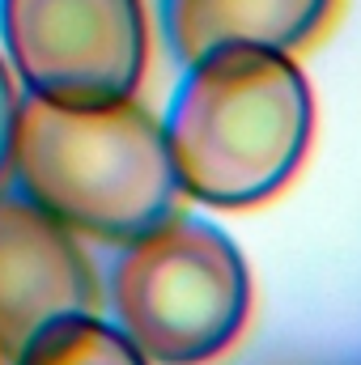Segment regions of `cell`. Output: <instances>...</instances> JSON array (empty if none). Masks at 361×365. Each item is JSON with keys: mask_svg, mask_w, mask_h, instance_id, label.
<instances>
[{"mask_svg": "<svg viewBox=\"0 0 361 365\" xmlns=\"http://www.w3.org/2000/svg\"><path fill=\"white\" fill-rule=\"evenodd\" d=\"M162 136L183 195L208 208H255L306 162L315 93L302 64L272 47H213L183 64Z\"/></svg>", "mask_w": 361, "mask_h": 365, "instance_id": "cell-1", "label": "cell"}, {"mask_svg": "<svg viewBox=\"0 0 361 365\" xmlns=\"http://www.w3.org/2000/svg\"><path fill=\"white\" fill-rule=\"evenodd\" d=\"M9 175L30 204L60 225L115 247L183 212L162 119L132 98L64 106L21 93Z\"/></svg>", "mask_w": 361, "mask_h": 365, "instance_id": "cell-2", "label": "cell"}, {"mask_svg": "<svg viewBox=\"0 0 361 365\" xmlns=\"http://www.w3.org/2000/svg\"><path fill=\"white\" fill-rule=\"evenodd\" d=\"M13 119H17V90H13V73L0 60V187L9 179V153H13Z\"/></svg>", "mask_w": 361, "mask_h": 365, "instance_id": "cell-8", "label": "cell"}, {"mask_svg": "<svg viewBox=\"0 0 361 365\" xmlns=\"http://www.w3.org/2000/svg\"><path fill=\"white\" fill-rule=\"evenodd\" d=\"M336 4L340 0H162V30L179 64L230 43L293 56L327 30Z\"/></svg>", "mask_w": 361, "mask_h": 365, "instance_id": "cell-6", "label": "cell"}, {"mask_svg": "<svg viewBox=\"0 0 361 365\" xmlns=\"http://www.w3.org/2000/svg\"><path fill=\"white\" fill-rule=\"evenodd\" d=\"M106 302L153 365H204L230 353L251 319V268L221 225L175 212L119 242Z\"/></svg>", "mask_w": 361, "mask_h": 365, "instance_id": "cell-3", "label": "cell"}, {"mask_svg": "<svg viewBox=\"0 0 361 365\" xmlns=\"http://www.w3.org/2000/svg\"><path fill=\"white\" fill-rule=\"evenodd\" d=\"M102 302L77 234L21 191H0V357H17L43 327L93 314Z\"/></svg>", "mask_w": 361, "mask_h": 365, "instance_id": "cell-5", "label": "cell"}, {"mask_svg": "<svg viewBox=\"0 0 361 365\" xmlns=\"http://www.w3.org/2000/svg\"><path fill=\"white\" fill-rule=\"evenodd\" d=\"M0 38L26 93L64 106L123 102L149 68L145 0H0Z\"/></svg>", "mask_w": 361, "mask_h": 365, "instance_id": "cell-4", "label": "cell"}, {"mask_svg": "<svg viewBox=\"0 0 361 365\" xmlns=\"http://www.w3.org/2000/svg\"><path fill=\"white\" fill-rule=\"evenodd\" d=\"M13 361L17 365H153L115 323L98 319V310L56 319Z\"/></svg>", "mask_w": 361, "mask_h": 365, "instance_id": "cell-7", "label": "cell"}]
</instances>
